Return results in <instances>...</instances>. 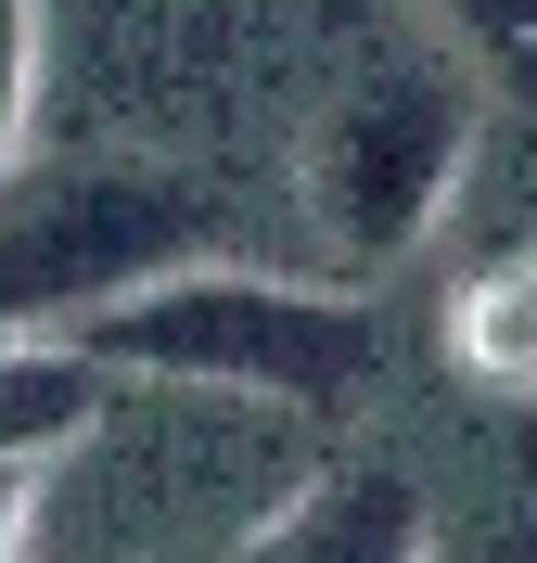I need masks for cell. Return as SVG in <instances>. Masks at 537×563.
<instances>
[{
    "mask_svg": "<svg viewBox=\"0 0 537 563\" xmlns=\"http://www.w3.org/2000/svg\"><path fill=\"white\" fill-rule=\"evenodd\" d=\"M90 372H154V385H231V397H294V410H346L371 372H384V333L358 295L321 282H269V269H167L142 282L128 308L77 320L65 333Z\"/></svg>",
    "mask_w": 537,
    "mask_h": 563,
    "instance_id": "obj_1",
    "label": "cell"
},
{
    "mask_svg": "<svg viewBox=\"0 0 537 563\" xmlns=\"http://www.w3.org/2000/svg\"><path fill=\"white\" fill-rule=\"evenodd\" d=\"M231 256L217 206L154 167H38L0 179V333H77L142 282Z\"/></svg>",
    "mask_w": 537,
    "mask_h": 563,
    "instance_id": "obj_2",
    "label": "cell"
},
{
    "mask_svg": "<svg viewBox=\"0 0 537 563\" xmlns=\"http://www.w3.org/2000/svg\"><path fill=\"white\" fill-rule=\"evenodd\" d=\"M473 141H486L473 77H448V65H384V77H358L346 103L321 115V154H307L321 231L358 256V269L410 256L435 218H448V192H461V167H473Z\"/></svg>",
    "mask_w": 537,
    "mask_h": 563,
    "instance_id": "obj_3",
    "label": "cell"
},
{
    "mask_svg": "<svg viewBox=\"0 0 537 563\" xmlns=\"http://www.w3.org/2000/svg\"><path fill=\"white\" fill-rule=\"evenodd\" d=\"M423 551H435V512H423L410 474H384V461L307 474V487L244 538V563H423Z\"/></svg>",
    "mask_w": 537,
    "mask_h": 563,
    "instance_id": "obj_4",
    "label": "cell"
},
{
    "mask_svg": "<svg viewBox=\"0 0 537 563\" xmlns=\"http://www.w3.org/2000/svg\"><path fill=\"white\" fill-rule=\"evenodd\" d=\"M103 397H115V372H90L65 333H0V461L77 449L103 422Z\"/></svg>",
    "mask_w": 537,
    "mask_h": 563,
    "instance_id": "obj_5",
    "label": "cell"
},
{
    "mask_svg": "<svg viewBox=\"0 0 537 563\" xmlns=\"http://www.w3.org/2000/svg\"><path fill=\"white\" fill-rule=\"evenodd\" d=\"M448 358L486 397H537V256H500L448 295Z\"/></svg>",
    "mask_w": 537,
    "mask_h": 563,
    "instance_id": "obj_6",
    "label": "cell"
},
{
    "mask_svg": "<svg viewBox=\"0 0 537 563\" xmlns=\"http://www.w3.org/2000/svg\"><path fill=\"white\" fill-rule=\"evenodd\" d=\"M26 115H38V0H0V179L26 167Z\"/></svg>",
    "mask_w": 537,
    "mask_h": 563,
    "instance_id": "obj_7",
    "label": "cell"
},
{
    "mask_svg": "<svg viewBox=\"0 0 537 563\" xmlns=\"http://www.w3.org/2000/svg\"><path fill=\"white\" fill-rule=\"evenodd\" d=\"M473 52H537V0H435Z\"/></svg>",
    "mask_w": 537,
    "mask_h": 563,
    "instance_id": "obj_8",
    "label": "cell"
},
{
    "mask_svg": "<svg viewBox=\"0 0 537 563\" xmlns=\"http://www.w3.org/2000/svg\"><path fill=\"white\" fill-rule=\"evenodd\" d=\"M38 474L52 461H0V563H26V538H38Z\"/></svg>",
    "mask_w": 537,
    "mask_h": 563,
    "instance_id": "obj_9",
    "label": "cell"
}]
</instances>
